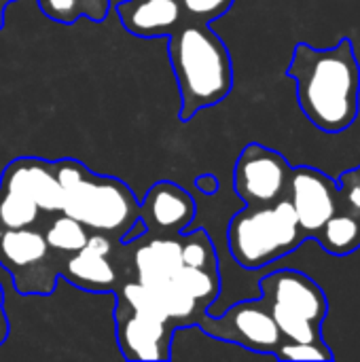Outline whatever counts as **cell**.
<instances>
[{"label":"cell","instance_id":"6da1fadb","mask_svg":"<svg viewBox=\"0 0 360 362\" xmlns=\"http://www.w3.org/2000/svg\"><path fill=\"white\" fill-rule=\"evenodd\" d=\"M286 76L295 81L299 108L316 129L342 134L359 119L360 64L350 38L327 49L297 42Z\"/></svg>","mask_w":360,"mask_h":362},{"label":"cell","instance_id":"7a4b0ae2","mask_svg":"<svg viewBox=\"0 0 360 362\" xmlns=\"http://www.w3.org/2000/svg\"><path fill=\"white\" fill-rule=\"evenodd\" d=\"M168 53L180 91V121L223 102L233 87L231 55L221 36L197 21L168 34Z\"/></svg>","mask_w":360,"mask_h":362},{"label":"cell","instance_id":"3957f363","mask_svg":"<svg viewBox=\"0 0 360 362\" xmlns=\"http://www.w3.org/2000/svg\"><path fill=\"white\" fill-rule=\"evenodd\" d=\"M53 168L62 187L59 212L72 216L89 231L106 233L121 242L123 233L138 218V202L129 187L110 176H98L74 159L55 161Z\"/></svg>","mask_w":360,"mask_h":362},{"label":"cell","instance_id":"277c9868","mask_svg":"<svg viewBox=\"0 0 360 362\" xmlns=\"http://www.w3.org/2000/svg\"><path fill=\"white\" fill-rule=\"evenodd\" d=\"M306 240L289 197L272 206H246L227 227L229 252L244 269L267 267L295 252Z\"/></svg>","mask_w":360,"mask_h":362},{"label":"cell","instance_id":"5b68a950","mask_svg":"<svg viewBox=\"0 0 360 362\" xmlns=\"http://www.w3.org/2000/svg\"><path fill=\"white\" fill-rule=\"evenodd\" d=\"M259 291L284 341L327 346L323 322L329 314V301L308 274L278 269L259 280Z\"/></svg>","mask_w":360,"mask_h":362},{"label":"cell","instance_id":"8992f818","mask_svg":"<svg viewBox=\"0 0 360 362\" xmlns=\"http://www.w3.org/2000/svg\"><path fill=\"white\" fill-rule=\"evenodd\" d=\"M197 325L212 337L255 354H269L274 358L284 341L274 316L261 297L240 301L219 316H199Z\"/></svg>","mask_w":360,"mask_h":362},{"label":"cell","instance_id":"52a82bcc","mask_svg":"<svg viewBox=\"0 0 360 362\" xmlns=\"http://www.w3.org/2000/svg\"><path fill=\"white\" fill-rule=\"evenodd\" d=\"M291 170L282 153L250 142L242 148L233 168L236 195L246 206H272L286 197Z\"/></svg>","mask_w":360,"mask_h":362},{"label":"cell","instance_id":"ba28073f","mask_svg":"<svg viewBox=\"0 0 360 362\" xmlns=\"http://www.w3.org/2000/svg\"><path fill=\"white\" fill-rule=\"evenodd\" d=\"M337 182L323 170L312 165H297L291 170L286 197L308 240H312L337 212Z\"/></svg>","mask_w":360,"mask_h":362},{"label":"cell","instance_id":"9c48e42d","mask_svg":"<svg viewBox=\"0 0 360 362\" xmlns=\"http://www.w3.org/2000/svg\"><path fill=\"white\" fill-rule=\"evenodd\" d=\"M117 341L125 361H170V341L174 325L168 320L134 312L121 299L115 308Z\"/></svg>","mask_w":360,"mask_h":362},{"label":"cell","instance_id":"30bf717a","mask_svg":"<svg viewBox=\"0 0 360 362\" xmlns=\"http://www.w3.org/2000/svg\"><path fill=\"white\" fill-rule=\"evenodd\" d=\"M138 216L146 223L149 231H157L159 235H180L189 231V225L195 218V202L182 187L161 180L146 191L138 206Z\"/></svg>","mask_w":360,"mask_h":362},{"label":"cell","instance_id":"8fae6325","mask_svg":"<svg viewBox=\"0 0 360 362\" xmlns=\"http://www.w3.org/2000/svg\"><path fill=\"white\" fill-rule=\"evenodd\" d=\"M0 189L17 191L30 197L40 212L55 214L62 210V187L55 176L53 161L23 157L11 161L0 178Z\"/></svg>","mask_w":360,"mask_h":362},{"label":"cell","instance_id":"7c38bea8","mask_svg":"<svg viewBox=\"0 0 360 362\" xmlns=\"http://www.w3.org/2000/svg\"><path fill=\"white\" fill-rule=\"evenodd\" d=\"M134 246V265L138 282L153 286L166 280H172L174 274L182 267V244L180 235H142L140 240L127 244Z\"/></svg>","mask_w":360,"mask_h":362},{"label":"cell","instance_id":"4fadbf2b","mask_svg":"<svg viewBox=\"0 0 360 362\" xmlns=\"http://www.w3.org/2000/svg\"><path fill=\"white\" fill-rule=\"evenodd\" d=\"M49 252H51V248H49L45 235L32 227L0 229V265L4 272H8V276L13 280H17L23 272L28 274L23 280H28L34 267L47 269ZM19 286H17V291H19Z\"/></svg>","mask_w":360,"mask_h":362},{"label":"cell","instance_id":"5bb4252c","mask_svg":"<svg viewBox=\"0 0 360 362\" xmlns=\"http://www.w3.org/2000/svg\"><path fill=\"white\" fill-rule=\"evenodd\" d=\"M117 13L125 30L136 36L172 34L182 19L180 0H125L117 4Z\"/></svg>","mask_w":360,"mask_h":362},{"label":"cell","instance_id":"9a60e30c","mask_svg":"<svg viewBox=\"0 0 360 362\" xmlns=\"http://www.w3.org/2000/svg\"><path fill=\"white\" fill-rule=\"evenodd\" d=\"M110 255L98 252L89 246H83L81 250L72 252L64 265H62V278L79 288L91 291V293H104L110 291L117 282V269Z\"/></svg>","mask_w":360,"mask_h":362},{"label":"cell","instance_id":"2e32d148","mask_svg":"<svg viewBox=\"0 0 360 362\" xmlns=\"http://www.w3.org/2000/svg\"><path fill=\"white\" fill-rule=\"evenodd\" d=\"M314 240L333 257H348L360 248V218L337 210L314 235Z\"/></svg>","mask_w":360,"mask_h":362},{"label":"cell","instance_id":"e0dca14e","mask_svg":"<svg viewBox=\"0 0 360 362\" xmlns=\"http://www.w3.org/2000/svg\"><path fill=\"white\" fill-rule=\"evenodd\" d=\"M174 282L191 295L204 312H208L221 295V274L219 269H199L182 265L174 274Z\"/></svg>","mask_w":360,"mask_h":362},{"label":"cell","instance_id":"ac0fdd59","mask_svg":"<svg viewBox=\"0 0 360 362\" xmlns=\"http://www.w3.org/2000/svg\"><path fill=\"white\" fill-rule=\"evenodd\" d=\"M45 240L49 244L51 250L55 252H64V255H72L76 250H81L87 244V227H83L79 221H74L68 214H57L45 229Z\"/></svg>","mask_w":360,"mask_h":362},{"label":"cell","instance_id":"d6986e66","mask_svg":"<svg viewBox=\"0 0 360 362\" xmlns=\"http://www.w3.org/2000/svg\"><path fill=\"white\" fill-rule=\"evenodd\" d=\"M45 15L59 23H74L79 17L87 15L93 21H102L108 15V0H38Z\"/></svg>","mask_w":360,"mask_h":362},{"label":"cell","instance_id":"ffe728a7","mask_svg":"<svg viewBox=\"0 0 360 362\" xmlns=\"http://www.w3.org/2000/svg\"><path fill=\"white\" fill-rule=\"evenodd\" d=\"M40 208L17 191L0 189V229H21L38 223Z\"/></svg>","mask_w":360,"mask_h":362},{"label":"cell","instance_id":"44dd1931","mask_svg":"<svg viewBox=\"0 0 360 362\" xmlns=\"http://www.w3.org/2000/svg\"><path fill=\"white\" fill-rule=\"evenodd\" d=\"M180 244H182V265L199 267V269H219L216 248L206 231L202 229L191 233L185 231L180 233Z\"/></svg>","mask_w":360,"mask_h":362},{"label":"cell","instance_id":"7402d4cb","mask_svg":"<svg viewBox=\"0 0 360 362\" xmlns=\"http://www.w3.org/2000/svg\"><path fill=\"white\" fill-rule=\"evenodd\" d=\"M276 358L278 361H335V354L329 346L282 341V346L276 352Z\"/></svg>","mask_w":360,"mask_h":362},{"label":"cell","instance_id":"603a6c76","mask_svg":"<svg viewBox=\"0 0 360 362\" xmlns=\"http://www.w3.org/2000/svg\"><path fill=\"white\" fill-rule=\"evenodd\" d=\"M339 193H337V210L350 212L360 218V178L352 172H344L337 180Z\"/></svg>","mask_w":360,"mask_h":362},{"label":"cell","instance_id":"cb8c5ba5","mask_svg":"<svg viewBox=\"0 0 360 362\" xmlns=\"http://www.w3.org/2000/svg\"><path fill=\"white\" fill-rule=\"evenodd\" d=\"M189 15H193L199 21H210L227 13L233 4V0H180Z\"/></svg>","mask_w":360,"mask_h":362},{"label":"cell","instance_id":"d4e9b609","mask_svg":"<svg viewBox=\"0 0 360 362\" xmlns=\"http://www.w3.org/2000/svg\"><path fill=\"white\" fill-rule=\"evenodd\" d=\"M149 233V227H146V223L138 216L134 223H132V227L123 233V238H121V244H132V242H136V240H140L142 235H146Z\"/></svg>","mask_w":360,"mask_h":362},{"label":"cell","instance_id":"484cf974","mask_svg":"<svg viewBox=\"0 0 360 362\" xmlns=\"http://www.w3.org/2000/svg\"><path fill=\"white\" fill-rule=\"evenodd\" d=\"M195 187L204 195H216L219 193V178L212 174H202L195 178Z\"/></svg>","mask_w":360,"mask_h":362},{"label":"cell","instance_id":"4316f807","mask_svg":"<svg viewBox=\"0 0 360 362\" xmlns=\"http://www.w3.org/2000/svg\"><path fill=\"white\" fill-rule=\"evenodd\" d=\"M6 337H8V322H6V316L0 308V346L6 341Z\"/></svg>","mask_w":360,"mask_h":362},{"label":"cell","instance_id":"83f0119b","mask_svg":"<svg viewBox=\"0 0 360 362\" xmlns=\"http://www.w3.org/2000/svg\"><path fill=\"white\" fill-rule=\"evenodd\" d=\"M2 299H4V291H2V284H0V308H2Z\"/></svg>","mask_w":360,"mask_h":362},{"label":"cell","instance_id":"f1b7e54d","mask_svg":"<svg viewBox=\"0 0 360 362\" xmlns=\"http://www.w3.org/2000/svg\"><path fill=\"white\" fill-rule=\"evenodd\" d=\"M352 172H354V174H356V176H359V178H360V165H359V168H354Z\"/></svg>","mask_w":360,"mask_h":362}]
</instances>
